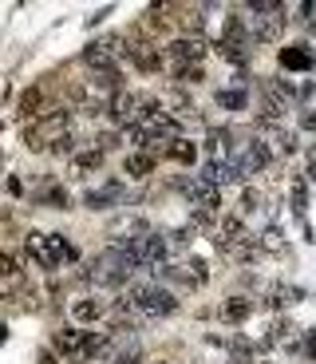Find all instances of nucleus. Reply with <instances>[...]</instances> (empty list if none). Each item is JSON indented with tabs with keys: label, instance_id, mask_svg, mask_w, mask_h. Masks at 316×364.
<instances>
[{
	"label": "nucleus",
	"instance_id": "nucleus-1",
	"mask_svg": "<svg viewBox=\"0 0 316 364\" xmlns=\"http://www.w3.org/2000/svg\"><path fill=\"white\" fill-rule=\"evenodd\" d=\"M130 269H138L135 257H130L127 250L111 245V250H103L95 262H91L87 277H91V281H99V285H123V281H130Z\"/></svg>",
	"mask_w": 316,
	"mask_h": 364
},
{
	"label": "nucleus",
	"instance_id": "nucleus-2",
	"mask_svg": "<svg viewBox=\"0 0 316 364\" xmlns=\"http://www.w3.org/2000/svg\"><path fill=\"white\" fill-rule=\"evenodd\" d=\"M130 309H142L147 317H170L178 309L174 293L170 289H162V285L154 281H142V285H130Z\"/></svg>",
	"mask_w": 316,
	"mask_h": 364
},
{
	"label": "nucleus",
	"instance_id": "nucleus-3",
	"mask_svg": "<svg viewBox=\"0 0 316 364\" xmlns=\"http://www.w3.org/2000/svg\"><path fill=\"white\" fill-rule=\"evenodd\" d=\"M150 99L147 95H135V91H123L115 103H111V119L119 123V127H127V131H135V127H142V123L150 119Z\"/></svg>",
	"mask_w": 316,
	"mask_h": 364
},
{
	"label": "nucleus",
	"instance_id": "nucleus-4",
	"mask_svg": "<svg viewBox=\"0 0 316 364\" xmlns=\"http://www.w3.org/2000/svg\"><path fill=\"white\" fill-rule=\"evenodd\" d=\"M178 190L186 194L198 210H206V214H214L217 206H221V194H217V186H214L209 178H202V174H186V178H178Z\"/></svg>",
	"mask_w": 316,
	"mask_h": 364
},
{
	"label": "nucleus",
	"instance_id": "nucleus-5",
	"mask_svg": "<svg viewBox=\"0 0 316 364\" xmlns=\"http://www.w3.org/2000/svg\"><path fill=\"white\" fill-rule=\"evenodd\" d=\"M269 162H273V147H269L265 139H249L245 147L237 151L233 166H237V174H257V171H265Z\"/></svg>",
	"mask_w": 316,
	"mask_h": 364
},
{
	"label": "nucleus",
	"instance_id": "nucleus-6",
	"mask_svg": "<svg viewBox=\"0 0 316 364\" xmlns=\"http://www.w3.org/2000/svg\"><path fill=\"white\" fill-rule=\"evenodd\" d=\"M127 40H130V63H135L142 75H154V71L162 68V51H158L150 40H142L138 32H130Z\"/></svg>",
	"mask_w": 316,
	"mask_h": 364
},
{
	"label": "nucleus",
	"instance_id": "nucleus-7",
	"mask_svg": "<svg viewBox=\"0 0 316 364\" xmlns=\"http://www.w3.org/2000/svg\"><path fill=\"white\" fill-rule=\"evenodd\" d=\"M209 242H214L217 250H226V253L233 250V245H241L245 242V226H241V218H237V214H226V218L217 222V230H214Z\"/></svg>",
	"mask_w": 316,
	"mask_h": 364
},
{
	"label": "nucleus",
	"instance_id": "nucleus-8",
	"mask_svg": "<svg viewBox=\"0 0 316 364\" xmlns=\"http://www.w3.org/2000/svg\"><path fill=\"white\" fill-rule=\"evenodd\" d=\"M206 48H209L206 36H178V40L170 44L166 51L178 60V68H182V63H198L202 56H206Z\"/></svg>",
	"mask_w": 316,
	"mask_h": 364
},
{
	"label": "nucleus",
	"instance_id": "nucleus-9",
	"mask_svg": "<svg viewBox=\"0 0 316 364\" xmlns=\"http://www.w3.org/2000/svg\"><path fill=\"white\" fill-rule=\"evenodd\" d=\"M119 202H123V186H119V182H107V186L83 194V206H87V210H111V206H119Z\"/></svg>",
	"mask_w": 316,
	"mask_h": 364
},
{
	"label": "nucleus",
	"instance_id": "nucleus-10",
	"mask_svg": "<svg viewBox=\"0 0 316 364\" xmlns=\"http://www.w3.org/2000/svg\"><path fill=\"white\" fill-rule=\"evenodd\" d=\"M276 60H281V68H288V71H312L316 56H312L308 44H293V48H281Z\"/></svg>",
	"mask_w": 316,
	"mask_h": 364
},
{
	"label": "nucleus",
	"instance_id": "nucleus-11",
	"mask_svg": "<svg viewBox=\"0 0 316 364\" xmlns=\"http://www.w3.org/2000/svg\"><path fill=\"white\" fill-rule=\"evenodd\" d=\"M285 107H288V99H281V95L265 91V103H261V111H257V123H261V127H273V123H281Z\"/></svg>",
	"mask_w": 316,
	"mask_h": 364
},
{
	"label": "nucleus",
	"instance_id": "nucleus-12",
	"mask_svg": "<svg viewBox=\"0 0 316 364\" xmlns=\"http://www.w3.org/2000/svg\"><path fill=\"white\" fill-rule=\"evenodd\" d=\"M229 139H233V135H229L226 127H214V131L206 135V151H209V159H217V162H233V159H229Z\"/></svg>",
	"mask_w": 316,
	"mask_h": 364
},
{
	"label": "nucleus",
	"instance_id": "nucleus-13",
	"mask_svg": "<svg viewBox=\"0 0 316 364\" xmlns=\"http://www.w3.org/2000/svg\"><path fill=\"white\" fill-rule=\"evenodd\" d=\"M154 154L150 151H135V154H127V162H123V171L130 174V178H147V174H154Z\"/></svg>",
	"mask_w": 316,
	"mask_h": 364
},
{
	"label": "nucleus",
	"instance_id": "nucleus-14",
	"mask_svg": "<svg viewBox=\"0 0 316 364\" xmlns=\"http://www.w3.org/2000/svg\"><path fill=\"white\" fill-rule=\"evenodd\" d=\"M202 178H209L214 186H221V182H237L241 174H237L233 162H217V159H209L206 166H202Z\"/></svg>",
	"mask_w": 316,
	"mask_h": 364
},
{
	"label": "nucleus",
	"instance_id": "nucleus-15",
	"mask_svg": "<svg viewBox=\"0 0 316 364\" xmlns=\"http://www.w3.org/2000/svg\"><path fill=\"white\" fill-rule=\"evenodd\" d=\"M296 301H305V289H296V285H273L269 289V309H285V305H296Z\"/></svg>",
	"mask_w": 316,
	"mask_h": 364
},
{
	"label": "nucleus",
	"instance_id": "nucleus-16",
	"mask_svg": "<svg viewBox=\"0 0 316 364\" xmlns=\"http://www.w3.org/2000/svg\"><path fill=\"white\" fill-rule=\"evenodd\" d=\"M249 313H253V301H249V297H229V301L221 305V321H229V324H241Z\"/></svg>",
	"mask_w": 316,
	"mask_h": 364
},
{
	"label": "nucleus",
	"instance_id": "nucleus-17",
	"mask_svg": "<svg viewBox=\"0 0 316 364\" xmlns=\"http://www.w3.org/2000/svg\"><path fill=\"white\" fill-rule=\"evenodd\" d=\"M99 166H103V151H83V154H75V159H71V174H75V178H87L91 171H99Z\"/></svg>",
	"mask_w": 316,
	"mask_h": 364
},
{
	"label": "nucleus",
	"instance_id": "nucleus-18",
	"mask_svg": "<svg viewBox=\"0 0 316 364\" xmlns=\"http://www.w3.org/2000/svg\"><path fill=\"white\" fill-rule=\"evenodd\" d=\"M166 154H170L174 162H182V166H190V162L198 159V147H194L190 139H182V135H178V139L166 142Z\"/></svg>",
	"mask_w": 316,
	"mask_h": 364
},
{
	"label": "nucleus",
	"instance_id": "nucleus-19",
	"mask_svg": "<svg viewBox=\"0 0 316 364\" xmlns=\"http://www.w3.org/2000/svg\"><path fill=\"white\" fill-rule=\"evenodd\" d=\"M71 313H75V321H95V317H103V305L91 301V297H83V301L71 305Z\"/></svg>",
	"mask_w": 316,
	"mask_h": 364
},
{
	"label": "nucleus",
	"instance_id": "nucleus-20",
	"mask_svg": "<svg viewBox=\"0 0 316 364\" xmlns=\"http://www.w3.org/2000/svg\"><path fill=\"white\" fill-rule=\"evenodd\" d=\"M217 107L241 111V107H249V95H245V91H217Z\"/></svg>",
	"mask_w": 316,
	"mask_h": 364
},
{
	"label": "nucleus",
	"instance_id": "nucleus-21",
	"mask_svg": "<svg viewBox=\"0 0 316 364\" xmlns=\"http://www.w3.org/2000/svg\"><path fill=\"white\" fill-rule=\"evenodd\" d=\"M261 250H265V253H281V250H285V233H281V226H269V230L261 233Z\"/></svg>",
	"mask_w": 316,
	"mask_h": 364
},
{
	"label": "nucleus",
	"instance_id": "nucleus-22",
	"mask_svg": "<svg viewBox=\"0 0 316 364\" xmlns=\"http://www.w3.org/2000/svg\"><path fill=\"white\" fill-rule=\"evenodd\" d=\"M305 210H308V186H305V178H293V214L305 218Z\"/></svg>",
	"mask_w": 316,
	"mask_h": 364
},
{
	"label": "nucleus",
	"instance_id": "nucleus-23",
	"mask_svg": "<svg viewBox=\"0 0 316 364\" xmlns=\"http://www.w3.org/2000/svg\"><path fill=\"white\" fill-rule=\"evenodd\" d=\"M40 202L51 206V210H68V190L63 186H48V190L40 194Z\"/></svg>",
	"mask_w": 316,
	"mask_h": 364
},
{
	"label": "nucleus",
	"instance_id": "nucleus-24",
	"mask_svg": "<svg viewBox=\"0 0 316 364\" xmlns=\"http://www.w3.org/2000/svg\"><path fill=\"white\" fill-rule=\"evenodd\" d=\"M190 281H194V285H206L209 281V265L202 262V257H190Z\"/></svg>",
	"mask_w": 316,
	"mask_h": 364
},
{
	"label": "nucleus",
	"instance_id": "nucleus-25",
	"mask_svg": "<svg viewBox=\"0 0 316 364\" xmlns=\"http://www.w3.org/2000/svg\"><path fill=\"white\" fill-rule=\"evenodd\" d=\"M174 80L178 83H198L202 80V68H198V63H182V68L174 71Z\"/></svg>",
	"mask_w": 316,
	"mask_h": 364
},
{
	"label": "nucleus",
	"instance_id": "nucleus-26",
	"mask_svg": "<svg viewBox=\"0 0 316 364\" xmlns=\"http://www.w3.org/2000/svg\"><path fill=\"white\" fill-rule=\"evenodd\" d=\"M253 210H261V194L245 186V190H241V214H253Z\"/></svg>",
	"mask_w": 316,
	"mask_h": 364
},
{
	"label": "nucleus",
	"instance_id": "nucleus-27",
	"mask_svg": "<svg viewBox=\"0 0 316 364\" xmlns=\"http://www.w3.org/2000/svg\"><path fill=\"white\" fill-rule=\"evenodd\" d=\"M71 151H75V135H59V139L56 142H51V154H71Z\"/></svg>",
	"mask_w": 316,
	"mask_h": 364
},
{
	"label": "nucleus",
	"instance_id": "nucleus-28",
	"mask_svg": "<svg viewBox=\"0 0 316 364\" xmlns=\"http://www.w3.org/2000/svg\"><path fill=\"white\" fill-rule=\"evenodd\" d=\"M0 273H4V281H8V285L16 281L20 269H16V257H12V253H4V257H0Z\"/></svg>",
	"mask_w": 316,
	"mask_h": 364
},
{
	"label": "nucleus",
	"instance_id": "nucleus-29",
	"mask_svg": "<svg viewBox=\"0 0 316 364\" xmlns=\"http://www.w3.org/2000/svg\"><path fill=\"white\" fill-rule=\"evenodd\" d=\"M276 147H281V154H293L296 151V135L293 131H276Z\"/></svg>",
	"mask_w": 316,
	"mask_h": 364
},
{
	"label": "nucleus",
	"instance_id": "nucleus-30",
	"mask_svg": "<svg viewBox=\"0 0 316 364\" xmlns=\"http://www.w3.org/2000/svg\"><path fill=\"white\" fill-rule=\"evenodd\" d=\"M288 333H293V324H288V321H273V329H269V341H285Z\"/></svg>",
	"mask_w": 316,
	"mask_h": 364
},
{
	"label": "nucleus",
	"instance_id": "nucleus-31",
	"mask_svg": "<svg viewBox=\"0 0 316 364\" xmlns=\"http://www.w3.org/2000/svg\"><path fill=\"white\" fill-rule=\"evenodd\" d=\"M142 356H138V348H127V353H119L115 356V364H138Z\"/></svg>",
	"mask_w": 316,
	"mask_h": 364
},
{
	"label": "nucleus",
	"instance_id": "nucleus-32",
	"mask_svg": "<svg viewBox=\"0 0 316 364\" xmlns=\"http://www.w3.org/2000/svg\"><path fill=\"white\" fill-rule=\"evenodd\" d=\"M8 194H12V198H20V194H24V182H20V178H8Z\"/></svg>",
	"mask_w": 316,
	"mask_h": 364
},
{
	"label": "nucleus",
	"instance_id": "nucleus-33",
	"mask_svg": "<svg viewBox=\"0 0 316 364\" xmlns=\"http://www.w3.org/2000/svg\"><path fill=\"white\" fill-rule=\"evenodd\" d=\"M305 353H308V356H316V336H308V344H305Z\"/></svg>",
	"mask_w": 316,
	"mask_h": 364
},
{
	"label": "nucleus",
	"instance_id": "nucleus-34",
	"mask_svg": "<svg viewBox=\"0 0 316 364\" xmlns=\"http://www.w3.org/2000/svg\"><path fill=\"white\" fill-rule=\"evenodd\" d=\"M40 364H56V356H51V353H40Z\"/></svg>",
	"mask_w": 316,
	"mask_h": 364
},
{
	"label": "nucleus",
	"instance_id": "nucleus-35",
	"mask_svg": "<svg viewBox=\"0 0 316 364\" xmlns=\"http://www.w3.org/2000/svg\"><path fill=\"white\" fill-rule=\"evenodd\" d=\"M308 178H312V182H316V162H308Z\"/></svg>",
	"mask_w": 316,
	"mask_h": 364
},
{
	"label": "nucleus",
	"instance_id": "nucleus-36",
	"mask_svg": "<svg viewBox=\"0 0 316 364\" xmlns=\"http://www.w3.org/2000/svg\"><path fill=\"white\" fill-rule=\"evenodd\" d=\"M261 364H273V360H261Z\"/></svg>",
	"mask_w": 316,
	"mask_h": 364
},
{
	"label": "nucleus",
	"instance_id": "nucleus-37",
	"mask_svg": "<svg viewBox=\"0 0 316 364\" xmlns=\"http://www.w3.org/2000/svg\"><path fill=\"white\" fill-rule=\"evenodd\" d=\"M154 364H162V360H154Z\"/></svg>",
	"mask_w": 316,
	"mask_h": 364
}]
</instances>
